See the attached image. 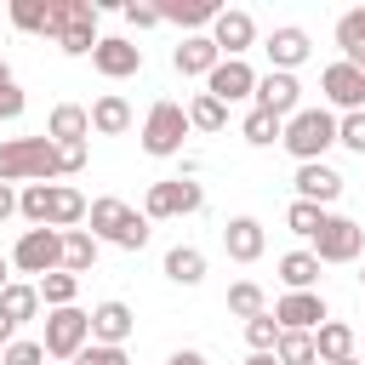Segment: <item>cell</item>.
<instances>
[{
	"label": "cell",
	"instance_id": "f35d334b",
	"mask_svg": "<svg viewBox=\"0 0 365 365\" xmlns=\"http://www.w3.org/2000/svg\"><path fill=\"white\" fill-rule=\"evenodd\" d=\"M245 342H251V354H274V342H279V325H274V314H257V319H245Z\"/></svg>",
	"mask_w": 365,
	"mask_h": 365
},
{
	"label": "cell",
	"instance_id": "836d02e7",
	"mask_svg": "<svg viewBox=\"0 0 365 365\" xmlns=\"http://www.w3.org/2000/svg\"><path fill=\"white\" fill-rule=\"evenodd\" d=\"M222 125H228V108H222L217 97L200 91V97L188 103V131H222Z\"/></svg>",
	"mask_w": 365,
	"mask_h": 365
},
{
	"label": "cell",
	"instance_id": "d6986e66",
	"mask_svg": "<svg viewBox=\"0 0 365 365\" xmlns=\"http://www.w3.org/2000/svg\"><path fill=\"white\" fill-rule=\"evenodd\" d=\"M262 51H268L274 74H291V68L308 57V34H302L297 23H285V29H274V34H268V46H262Z\"/></svg>",
	"mask_w": 365,
	"mask_h": 365
},
{
	"label": "cell",
	"instance_id": "5bb4252c",
	"mask_svg": "<svg viewBox=\"0 0 365 365\" xmlns=\"http://www.w3.org/2000/svg\"><path fill=\"white\" fill-rule=\"evenodd\" d=\"M251 40H257L251 11H240V6L228 11V6H222V11H217V23H211V46H217L222 57H245V51H251Z\"/></svg>",
	"mask_w": 365,
	"mask_h": 365
},
{
	"label": "cell",
	"instance_id": "f546056e",
	"mask_svg": "<svg viewBox=\"0 0 365 365\" xmlns=\"http://www.w3.org/2000/svg\"><path fill=\"white\" fill-rule=\"evenodd\" d=\"M274 359H279V365H319V354H314V331H279Z\"/></svg>",
	"mask_w": 365,
	"mask_h": 365
},
{
	"label": "cell",
	"instance_id": "ab89813d",
	"mask_svg": "<svg viewBox=\"0 0 365 365\" xmlns=\"http://www.w3.org/2000/svg\"><path fill=\"white\" fill-rule=\"evenodd\" d=\"M336 143H342V148H354V154H365V108H354V114H342V120H336Z\"/></svg>",
	"mask_w": 365,
	"mask_h": 365
},
{
	"label": "cell",
	"instance_id": "7dc6e473",
	"mask_svg": "<svg viewBox=\"0 0 365 365\" xmlns=\"http://www.w3.org/2000/svg\"><path fill=\"white\" fill-rule=\"evenodd\" d=\"M165 365H205V354H200V348H177Z\"/></svg>",
	"mask_w": 365,
	"mask_h": 365
},
{
	"label": "cell",
	"instance_id": "ac0fdd59",
	"mask_svg": "<svg viewBox=\"0 0 365 365\" xmlns=\"http://www.w3.org/2000/svg\"><path fill=\"white\" fill-rule=\"evenodd\" d=\"M222 251H228L234 262H257V257L268 251L262 222H257V217H228V222H222Z\"/></svg>",
	"mask_w": 365,
	"mask_h": 365
},
{
	"label": "cell",
	"instance_id": "db71d44e",
	"mask_svg": "<svg viewBox=\"0 0 365 365\" xmlns=\"http://www.w3.org/2000/svg\"><path fill=\"white\" fill-rule=\"evenodd\" d=\"M359 279H365V274H359Z\"/></svg>",
	"mask_w": 365,
	"mask_h": 365
},
{
	"label": "cell",
	"instance_id": "44dd1931",
	"mask_svg": "<svg viewBox=\"0 0 365 365\" xmlns=\"http://www.w3.org/2000/svg\"><path fill=\"white\" fill-rule=\"evenodd\" d=\"M46 137H51V143H86V137H91V114H86L80 103H57L51 120H46Z\"/></svg>",
	"mask_w": 365,
	"mask_h": 365
},
{
	"label": "cell",
	"instance_id": "d6a6232c",
	"mask_svg": "<svg viewBox=\"0 0 365 365\" xmlns=\"http://www.w3.org/2000/svg\"><path fill=\"white\" fill-rule=\"evenodd\" d=\"M0 308H6V319H11V325H23V319H34V314H40V291L11 279V285L0 291Z\"/></svg>",
	"mask_w": 365,
	"mask_h": 365
},
{
	"label": "cell",
	"instance_id": "74e56055",
	"mask_svg": "<svg viewBox=\"0 0 365 365\" xmlns=\"http://www.w3.org/2000/svg\"><path fill=\"white\" fill-rule=\"evenodd\" d=\"M336 46L342 51H365V6H354V11L336 17Z\"/></svg>",
	"mask_w": 365,
	"mask_h": 365
},
{
	"label": "cell",
	"instance_id": "60d3db41",
	"mask_svg": "<svg viewBox=\"0 0 365 365\" xmlns=\"http://www.w3.org/2000/svg\"><path fill=\"white\" fill-rule=\"evenodd\" d=\"M46 359V348L40 342H29V336H11L6 342V354H0V365H40Z\"/></svg>",
	"mask_w": 365,
	"mask_h": 365
},
{
	"label": "cell",
	"instance_id": "7c38bea8",
	"mask_svg": "<svg viewBox=\"0 0 365 365\" xmlns=\"http://www.w3.org/2000/svg\"><path fill=\"white\" fill-rule=\"evenodd\" d=\"M91 68L108 74V80H131V74L143 68V46H131L125 34H103L97 51H91Z\"/></svg>",
	"mask_w": 365,
	"mask_h": 365
},
{
	"label": "cell",
	"instance_id": "d4e9b609",
	"mask_svg": "<svg viewBox=\"0 0 365 365\" xmlns=\"http://www.w3.org/2000/svg\"><path fill=\"white\" fill-rule=\"evenodd\" d=\"M86 114H91V131H103V137H120V131L131 125V103H125L120 91H108V97H97V103L86 108Z\"/></svg>",
	"mask_w": 365,
	"mask_h": 365
},
{
	"label": "cell",
	"instance_id": "2e32d148",
	"mask_svg": "<svg viewBox=\"0 0 365 365\" xmlns=\"http://www.w3.org/2000/svg\"><path fill=\"white\" fill-rule=\"evenodd\" d=\"M131 325H137V314H131L120 297H108V302L91 308V342H103V348H125Z\"/></svg>",
	"mask_w": 365,
	"mask_h": 365
},
{
	"label": "cell",
	"instance_id": "277c9868",
	"mask_svg": "<svg viewBox=\"0 0 365 365\" xmlns=\"http://www.w3.org/2000/svg\"><path fill=\"white\" fill-rule=\"evenodd\" d=\"M182 137H188V108L171 103V97H160L148 108V120H143V154L171 160V154H182Z\"/></svg>",
	"mask_w": 365,
	"mask_h": 365
},
{
	"label": "cell",
	"instance_id": "f6af8a7d",
	"mask_svg": "<svg viewBox=\"0 0 365 365\" xmlns=\"http://www.w3.org/2000/svg\"><path fill=\"white\" fill-rule=\"evenodd\" d=\"M51 148H57V177H68V171L86 165V143H51Z\"/></svg>",
	"mask_w": 365,
	"mask_h": 365
},
{
	"label": "cell",
	"instance_id": "4dcf8cb0",
	"mask_svg": "<svg viewBox=\"0 0 365 365\" xmlns=\"http://www.w3.org/2000/svg\"><path fill=\"white\" fill-rule=\"evenodd\" d=\"M40 302L46 308H74V291H80V279L74 274H63V268H51V274H40Z\"/></svg>",
	"mask_w": 365,
	"mask_h": 365
},
{
	"label": "cell",
	"instance_id": "bcb514c9",
	"mask_svg": "<svg viewBox=\"0 0 365 365\" xmlns=\"http://www.w3.org/2000/svg\"><path fill=\"white\" fill-rule=\"evenodd\" d=\"M114 245H120V251H143V245H148V217H131V228H125Z\"/></svg>",
	"mask_w": 365,
	"mask_h": 365
},
{
	"label": "cell",
	"instance_id": "9c48e42d",
	"mask_svg": "<svg viewBox=\"0 0 365 365\" xmlns=\"http://www.w3.org/2000/svg\"><path fill=\"white\" fill-rule=\"evenodd\" d=\"M251 91H257V68H251L245 57H222V63L205 74V97H217L222 108L240 103V97H251Z\"/></svg>",
	"mask_w": 365,
	"mask_h": 365
},
{
	"label": "cell",
	"instance_id": "7402d4cb",
	"mask_svg": "<svg viewBox=\"0 0 365 365\" xmlns=\"http://www.w3.org/2000/svg\"><path fill=\"white\" fill-rule=\"evenodd\" d=\"M80 222H86V194L68 188V182H51V217H46V228L68 234V228H80Z\"/></svg>",
	"mask_w": 365,
	"mask_h": 365
},
{
	"label": "cell",
	"instance_id": "6da1fadb",
	"mask_svg": "<svg viewBox=\"0 0 365 365\" xmlns=\"http://www.w3.org/2000/svg\"><path fill=\"white\" fill-rule=\"evenodd\" d=\"M279 143H285V154H291L297 165H314V160L336 143V114H331V108H297V114L285 120Z\"/></svg>",
	"mask_w": 365,
	"mask_h": 365
},
{
	"label": "cell",
	"instance_id": "52a82bcc",
	"mask_svg": "<svg viewBox=\"0 0 365 365\" xmlns=\"http://www.w3.org/2000/svg\"><path fill=\"white\" fill-rule=\"evenodd\" d=\"M11 268L17 274H51V268H63V234L57 228H23V240L11 245Z\"/></svg>",
	"mask_w": 365,
	"mask_h": 365
},
{
	"label": "cell",
	"instance_id": "3957f363",
	"mask_svg": "<svg viewBox=\"0 0 365 365\" xmlns=\"http://www.w3.org/2000/svg\"><path fill=\"white\" fill-rule=\"evenodd\" d=\"M51 40L68 57H91L97 51V6L91 0H51Z\"/></svg>",
	"mask_w": 365,
	"mask_h": 365
},
{
	"label": "cell",
	"instance_id": "f5cc1de1",
	"mask_svg": "<svg viewBox=\"0 0 365 365\" xmlns=\"http://www.w3.org/2000/svg\"><path fill=\"white\" fill-rule=\"evenodd\" d=\"M336 365H359V359H336Z\"/></svg>",
	"mask_w": 365,
	"mask_h": 365
},
{
	"label": "cell",
	"instance_id": "7a4b0ae2",
	"mask_svg": "<svg viewBox=\"0 0 365 365\" xmlns=\"http://www.w3.org/2000/svg\"><path fill=\"white\" fill-rule=\"evenodd\" d=\"M57 177L51 137H6L0 143V182H46Z\"/></svg>",
	"mask_w": 365,
	"mask_h": 365
},
{
	"label": "cell",
	"instance_id": "681fc988",
	"mask_svg": "<svg viewBox=\"0 0 365 365\" xmlns=\"http://www.w3.org/2000/svg\"><path fill=\"white\" fill-rule=\"evenodd\" d=\"M11 336H17V325H11V319H6V308H0V348H6Z\"/></svg>",
	"mask_w": 365,
	"mask_h": 365
},
{
	"label": "cell",
	"instance_id": "4316f807",
	"mask_svg": "<svg viewBox=\"0 0 365 365\" xmlns=\"http://www.w3.org/2000/svg\"><path fill=\"white\" fill-rule=\"evenodd\" d=\"M165 279H171V285H200V279H205V251L171 245V251H165Z\"/></svg>",
	"mask_w": 365,
	"mask_h": 365
},
{
	"label": "cell",
	"instance_id": "8fae6325",
	"mask_svg": "<svg viewBox=\"0 0 365 365\" xmlns=\"http://www.w3.org/2000/svg\"><path fill=\"white\" fill-rule=\"evenodd\" d=\"M251 97H257V108L274 114V120H291V114L302 108V86H297V74H274V68L257 74V91H251Z\"/></svg>",
	"mask_w": 365,
	"mask_h": 365
},
{
	"label": "cell",
	"instance_id": "8992f818",
	"mask_svg": "<svg viewBox=\"0 0 365 365\" xmlns=\"http://www.w3.org/2000/svg\"><path fill=\"white\" fill-rule=\"evenodd\" d=\"M205 205V188L188 182V177H165V182H148L143 194V217H188Z\"/></svg>",
	"mask_w": 365,
	"mask_h": 365
},
{
	"label": "cell",
	"instance_id": "30bf717a",
	"mask_svg": "<svg viewBox=\"0 0 365 365\" xmlns=\"http://www.w3.org/2000/svg\"><path fill=\"white\" fill-rule=\"evenodd\" d=\"M331 314H325V297L319 291H285L274 302V325L279 331H319Z\"/></svg>",
	"mask_w": 365,
	"mask_h": 365
},
{
	"label": "cell",
	"instance_id": "ffe728a7",
	"mask_svg": "<svg viewBox=\"0 0 365 365\" xmlns=\"http://www.w3.org/2000/svg\"><path fill=\"white\" fill-rule=\"evenodd\" d=\"M217 63H222V51L211 46V34H188V40L171 51V68H177L182 80H188V74H211Z\"/></svg>",
	"mask_w": 365,
	"mask_h": 365
},
{
	"label": "cell",
	"instance_id": "b9f144b4",
	"mask_svg": "<svg viewBox=\"0 0 365 365\" xmlns=\"http://www.w3.org/2000/svg\"><path fill=\"white\" fill-rule=\"evenodd\" d=\"M23 114V91H17V74L0 63V120H17Z\"/></svg>",
	"mask_w": 365,
	"mask_h": 365
},
{
	"label": "cell",
	"instance_id": "ee69618b",
	"mask_svg": "<svg viewBox=\"0 0 365 365\" xmlns=\"http://www.w3.org/2000/svg\"><path fill=\"white\" fill-rule=\"evenodd\" d=\"M120 11H125L131 29H154V23H160V6H148V0H125Z\"/></svg>",
	"mask_w": 365,
	"mask_h": 365
},
{
	"label": "cell",
	"instance_id": "9a60e30c",
	"mask_svg": "<svg viewBox=\"0 0 365 365\" xmlns=\"http://www.w3.org/2000/svg\"><path fill=\"white\" fill-rule=\"evenodd\" d=\"M131 217H137V211H131L125 200H114V194H103V200H91V205H86V222H91L86 234H91L97 245H103V240L114 245V240H120V234L131 228Z\"/></svg>",
	"mask_w": 365,
	"mask_h": 365
},
{
	"label": "cell",
	"instance_id": "8d00e7d4",
	"mask_svg": "<svg viewBox=\"0 0 365 365\" xmlns=\"http://www.w3.org/2000/svg\"><path fill=\"white\" fill-rule=\"evenodd\" d=\"M285 228H291V234H302V240H314V234L325 228V211H319V205H308V200H291Z\"/></svg>",
	"mask_w": 365,
	"mask_h": 365
},
{
	"label": "cell",
	"instance_id": "d590c367",
	"mask_svg": "<svg viewBox=\"0 0 365 365\" xmlns=\"http://www.w3.org/2000/svg\"><path fill=\"white\" fill-rule=\"evenodd\" d=\"M17 211H23L34 228H46V217H51V182H29V188L17 194Z\"/></svg>",
	"mask_w": 365,
	"mask_h": 365
},
{
	"label": "cell",
	"instance_id": "e575fe53",
	"mask_svg": "<svg viewBox=\"0 0 365 365\" xmlns=\"http://www.w3.org/2000/svg\"><path fill=\"white\" fill-rule=\"evenodd\" d=\"M279 131H285V120H274V114H262V108H251V114H245V125H240V137H245L251 148L279 143Z\"/></svg>",
	"mask_w": 365,
	"mask_h": 365
},
{
	"label": "cell",
	"instance_id": "c3c4849f",
	"mask_svg": "<svg viewBox=\"0 0 365 365\" xmlns=\"http://www.w3.org/2000/svg\"><path fill=\"white\" fill-rule=\"evenodd\" d=\"M17 211V194H11V182H0V222Z\"/></svg>",
	"mask_w": 365,
	"mask_h": 365
},
{
	"label": "cell",
	"instance_id": "ba28073f",
	"mask_svg": "<svg viewBox=\"0 0 365 365\" xmlns=\"http://www.w3.org/2000/svg\"><path fill=\"white\" fill-rule=\"evenodd\" d=\"M365 251V228L354 217H325V228L314 234V262H354Z\"/></svg>",
	"mask_w": 365,
	"mask_h": 365
},
{
	"label": "cell",
	"instance_id": "5b68a950",
	"mask_svg": "<svg viewBox=\"0 0 365 365\" xmlns=\"http://www.w3.org/2000/svg\"><path fill=\"white\" fill-rule=\"evenodd\" d=\"M86 342H91V314H86V308H51V314H46V342H40V348H46L51 359H74Z\"/></svg>",
	"mask_w": 365,
	"mask_h": 365
},
{
	"label": "cell",
	"instance_id": "1f68e13d",
	"mask_svg": "<svg viewBox=\"0 0 365 365\" xmlns=\"http://www.w3.org/2000/svg\"><path fill=\"white\" fill-rule=\"evenodd\" d=\"M228 314H240V319H257V314H268V297H262V285H257V279H234V285H228Z\"/></svg>",
	"mask_w": 365,
	"mask_h": 365
},
{
	"label": "cell",
	"instance_id": "f1b7e54d",
	"mask_svg": "<svg viewBox=\"0 0 365 365\" xmlns=\"http://www.w3.org/2000/svg\"><path fill=\"white\" fill-rule=\"evenodd\" d=\"M279 279H285L291 291H314V279H319L314 251H285V257H279Z\"/></svg>",
	"mask_w": 365,
	"mask_h": 365
},
{
	"label": "cell",
	"instance_id": "484cf974",
	"mask_svg": "<svg viewBox=\"0 0 365 365\" xmlns=\"http://www.w3.org/2000/svg\"><path fill=\"white\" fill-rule=\"evenodd\" d=\"M91 268H97V240H91L86 228H68V234H63V274L80 279V274H91Z\"/></svg>",
	"mask_w": 365,
	"mask_h": 365
},
{
	"label": "cell",
	"instance_id": "603a6c76",
	"mask_svg": "<svg viewBox=\"0 0 365 365\" xmlns=\"http://www.w3.org/2000/svg\"><path fill=\"white\" fill-rule=\"evenodd\" d=\"M314 354H319V365L354 359V325H342V319H325V325L314 331Z\"/></svg>",
	"mask_w": 365,
	"mask_h": 365
},
{
	"label": "cell",
	"instance_id": "7bdbcfd3",
	"mask_svg": "<svg viewBox=\"0 0 365 365\" xmlns=\"http://www.w3.org/2000/svg\"><path fill=\"white\" fill-rule=\"evenodd\" d=\"M74 365H131V359H125V348H103V342H86V348L74 354Z\"/></svg>",
	"mask_w": 365,
	"mask_h": 365
},
{
	"label": "cell",
	"instance_id": "e0dca14e",
	"mask_svg": "<svg viewBox=\"0 0 365 365\" xmlns=\"http://www.w3.org/2000/svg\"><path fill=\"white\" fill-rule=\"evenodd\" d=\"M291 188H297V200H308V205H319V211H325V205L342 194V177H336L325 160H314V165H297Z\"/></svg>",
	"mask_w": 365,
	"mask_h": 365
},
{
	"label": "cell",
	"instance_id": "4fadbf2b",
	"mask_svg": "<svg viewBox=\"0 0 365 365\" xmlns=\"http://www.w3.org/2000/svg\"><path fill=\"white\" fill-rule=\"evenodd\" d=\"M319 91H325V103H331V108H342V114L365 108V74H359V68H348L342 57L319 74Z\"/></svg>",
	"mask_w": 365,
	"mask_h": 365
},
{
	"label": "cell",
	"instance_id": "83f0119b",
	"mask_svg": "<svg viewBox=\"0 0 365 365\" xmlns=\"http://www.w3.org/2000/svg\"><path fill=\"white\" fill-rule=\"evenodd\" d=\"M6 17H11L23 34H51V0H11Z\"/></svg>",
	"mask_w": 365,
	"mask_h": 365
},
{
	"label": "cell",
	"instance_id": "f907efd6",
	"mask_svg": "<svg viewBox=\"0 0 365 365\" xmlns=\"http://www.w3.org/2000/svg\"><path fill=\"white\" fill-rule=\"evenodd\" d=\"M6 285H11V262L0 257V291H6Z\"/></svg>",
	"mask_w": 365,
	"mask_h": 365
},
{
	"label": "cell",
	"instance_id": "816d5d0a",
	"mask_svg": "<svg viewBox=\"0 0 365 365\" xmlns=\"http://www.w3.org/2000/svg\"><path fill=\"white\" fill-rule=\"evenodd\" d=\"M245 365H279V359H274V354H251Z\"/></svg>",
	"mask_w": 365,
	"mask_h": 365
},
{
	"label": "cell",
	"instance_id": "cb8c5ba5",
	"mask_svg": "<svg viewBox=\"0 0 365 365\" xmlns=\"http://www.w3.org/2000/svg\"><path fill=\"white\" fill-rule=\"evenodd\" d=\"M217 0H165L160 6V23H182V29H211L217 23Z\"/></svg>",
	"mask_w": 365,
	"mask_h": 365
}]
</instances>
